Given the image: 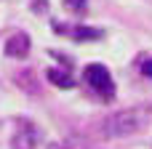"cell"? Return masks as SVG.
Returning a JSON list of instances; mask_svg holds the SVG:
<instances>
[{"mask_svg": "<svg viewBox=\"0 0 152 149\" xmlns=\"http://www.w3.org/2000/svg\"><path fill=\"white\" fill-rule=\"evenodd\" d=\"M150 125H152V104H136V107H128V109L110 115L99 125V133L104 139H126V136H134Z\"/></svg>", "mask_w": 152, "mask_h": 149, "instance_id": "obj_1", "label": "cell"}, {"mask_svg": "<svg viewBox=\"0 0 152 149\" xmlns=\"http://www.w3.org/2000/svg\"><path fill=\"white\" fill-rule=\"evenodd\" d=\"M86 83H88L99 96H104L107 101L115 96V85H112L110 69H107L104 64H88V67H86Z\"/></svg>", "mask_w": 152, "mask_h": 149, "instance_id": "obj_2", "label": "cell"}, {"mask_svg": "<svg viewBox=\"0 0 152 149\" xmlns=\"http://www.w3.org/2000/svg\"><path fill=\"white\" fill-rule=\"evenodd\" d=\"M37 147V131L29 125V123H24L21 120V128L13 133V139H11V149H35Z\"/></svg>", "mask_w": 152, "mask_h": 149, "instance_id": "obj_3", "label": "cell"}, {"mask_svg": "<svg viewBox=\"0 0 152 149\" xmlns=\"http://www.w3.org/2000/svg\"><path fill=\"white\" fill-rule=\"evenodd\" d=\"M5 53H8L11 59H24V56L29 53V35H27V32L11 35L8 43H5Z\"/></svg>", "mask_w": 152, "mask_h": 149, "instance_id": "obj_4", "label": "cell"}, {"mask_svg": "<svg viewBox=\"0 0 152 149\" xmlns=\"http://www.w3.org/2000/svg\"><path fill=\"white\" fill-rule=\"evenodd\" d=\"M48 80H51L53 85H59V88H75V80H72L69 72H64V69H48Z\"/></svg>", "mask_w": 152, "mask_h": 149, "instance_id": "obj_5", "label": "cell"}, {"mask_svg": "<svg viewBox=\"0 0 152 149\" xmlns=\"http://www.w3.org/2000/svg\"><path fill=\"white\" fill-rule=\"evenodd\" d=\"M72 37H75V40H99V37H102V32H99V29H94V27H75Z\"/></svg>", "mask_w": 152, "mask_h": 149, "instance_id": "obj_6", "label": "cell"}, {"mask_svg": "<svg viewBox=\"0 0 152 149\" xmlns=\"http://www.w3.org/2000/svg\"><path fill=\"white\" fill-rule=\"evenodd\" d=\"M64 149H91V144L86 139H67L64 141Z\"/></svg>", "mask_w": 152, "mask_h": 149, "instance_id": "obj_7", "label": "cell"}, {"mask_svg": "<svg viewBox=\"0 0 152 149\" xmlns=\"http://www.w3.org/2000/svg\"><path fill=\"white\" fill-rule=\"evenodd\" d=\"M64 5L69 11H86V0H64Z\"/></svg>", "mask_w": 152, "mask_h": 149, "instance_id": "obj_8", "label": "cell"}, {"mask_svg": "<svg viewBox=\"0 0 152 149\" xmlns=\"http://www.w3.org/2000/svg\"><path fill=\"white\" fill-rule=\"evenodd\" d=\"M142 75H144V77H152V56L142 61Z\"/></svg>", "mask_w": 152, "mask_h": 149, "instance_id": "obj_9", "label": "cell"}, {"mask_svg": "<svg viewBox=\"0 0 152 149\" xmlns=\"http://www.w3.org/2000/svg\"><path fill=\"white\" fill-rule=\"evenodd\" d=\"M32 11H35V13H45V11H48V3H45V0H35V3H32Z\"/></svg>", "mask_w": 152, "mask_h": 149, "instance_id": "obj_10", "label": "cell"}]
</instances>
